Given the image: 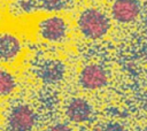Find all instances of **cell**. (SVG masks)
<instances>
[{
	"label": "cell",
	"mask_w": 147,
	"mask_h": 131,
	"mask_svg": "<svg viewBox=\"0 0 147 131\" xmlns=\"http://www.w3.org/2000/svg\"><path fill=\"white\" fill-rule=\"evenodd\" d=\"M109 17L98 8L84 9L77 18V29L83 37L91 40H98L106 37L110 30Z\"/></svg>",
	"instance_id": "cell-1"
},
{
	"label": "cell",
	"mask_w": 147,
	"mask_h": 131,
	"mask_svg": "<svg viewBox=\"0 0 147 131\" xmlns=\"http://www.w3.org/2000/svg\"><path fill=\"white\" fill-rule=\"evenodd\" d=\"M37 31L42 40L52 44H61L67 40L70 28L64 17L52 14L38 22Z\"/></svg>",
	"instance_id": "cell-2"
},
{
	"label": "cell",
	"mask_w": 147,
	"mask_h": 131,
	"mask_svg": "<svg viewBox=\"0 0 147 131\" xmlns=\"http://www.w3.org/2000/svg\"><path fill=\"white\" fill-rule=\"evenodd\" d=\"M37 122L34 110L24 103L11 108L7 117V126L10 131H31Z\"/></svg>",
	"instance_id": "cell-3"
},
{
	"label": "cell",
	"mask_w": 147,
	"mask_h": 131,
	"mask_svg": "<svg viewBox=\"0 0 147 131\" xmlns=\"http://www.w3.org/2000/svg\"><path fill=\"white\" fill-rule=\"evenodd\" d=\"M79 85L87 91H96L105 87L108 83L106 69L96 63H90L82 68L78 75Z\"/></svg>",
	"instance_id": "cell-4"
},
{
	"label": "cell",
	"mask_w": 147,
	"mask_h": 131,
	"mask_svg": "<svg viewBox=\"0 0 147 131\" xmlns=\"http://www.w3.org/2000/svg\"><path fill=\"white\" fill-rule=\"evenodd\" d=\"M23 46L21 39L8 31L0 32V63L13 64L22 55Z\"/></svg>",
	"instance_id": "cell-5"
},
{
	"label": "cell",
	"mask_w": 147,
	"mask_h": 131,
	"mask_svg": "<svg viewBox=\"0 0 147 131\" xmlns=\"http://www.w3.org/2000/svg\"><path fill=\"white\" fill-rule=\"evenodd\" d=\"M141 11V7L138 0H115L111 5V17L121 23L129 24L134 22Z\"/></svg>",
	"instance_id": "cell-6"
},
{
	"label": "cell",
	"mask_w": 147,
	"mask_h": 131,
	"mask_svg": "<svg viewBox=\"0 0 147 131\" xmlns=\"http://www.w3.org/2000/svg\"><path fill=\"white\" fill-rule=\"evenodd\" d=\"M65 115L69 121L80 124L91 120L93 115L92 105L84 98L76 97L69 100L65 106Z\"/></svg>",
	"instance_id": "cell-7"
},
{
	"label": "cell",
	"mask_w": 147,
	"mask_h": 131,
	"mask_svg": "<svg viewBox=\"0 0 147 131\" xmlns=\"http://www.w3.org/2000/svg\"><path fill=\"white\" fill-rule=\"evenodd\" d=\"M64 66L56 60H47L38 68V76L44 83L54 84L60 82L64 76Z\"/></svg>",
	"instance_id": "cell-8"
},
{
	"label": "cell",
	"mask_w": 147,
	"mask_h": 131,
	"mask_svg": "<svg viewBox=\"0 0 147 131\" xmlns=\"http://www.w3.org/2000/svg\"><path fill=\"white\" fill-rule=\"evenodd\" d=\"M15 87L16 80L14 75L9 70L0 68V98L8 97L9 94H11Z\"/></svg>",
	"instance_id": "cell-9"
},
{
	"label": "cell",
	"mask_w": 147,
	"mask_h": 131,
	"mask_svg": "<svg viewBox=\"0 0 147 131\" xmlns=\"http://www.w3.org/2000/svg\"><path fill=\"white\" fill-rule=\"evenodd\" d=\"M47 131H74V130L63 123H57V124L52 125Z\"/></svg>",
	"instance_id": "cell-10"
},
{
	"label": "cell",
	"mask_w": 147,
	"mask_h": 131,
	"mask_svg": "<svg viewBox=\"0 0 147 131\" xmlns=\"http://www.w3.org/2000/svg\"><path fill=\"white\" fill-rule=\"evenodd\" d=\"M102 131H125V129L118 124H110V125L106 126Z\"/></svg>",
	"instance_id": "cell-11"
}]
</instances>
